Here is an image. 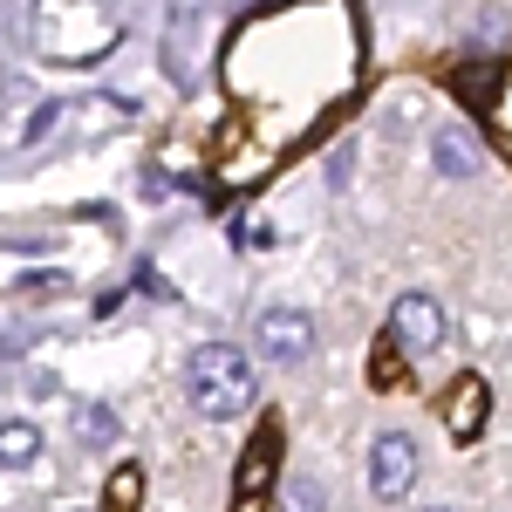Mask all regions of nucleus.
I'll return each mask as SVG.
<instances>
[{
	"mask_svg": "<svg viewBox=\"0 0 512 512\" xmlns=\"http://www.w3.org/2000/svg\"><path fill=\"white\" fill-rule=\"evenodd\" d=\"M21 294H35V301H55V294H69V280H62V274H41V280H28Z\"/></svg>",
	"mask_w": 512,
	"mask_h": 512,
	"instance_id": "f8f14e48",
	"label": "nucleus"
},
{
	"mask_svg": "<svg viewBox=\"0 0 512 512\" xmlns=\"http://www.w3.org/2000/svg\"><path fill=\"white\" fill-rule=\"evenodd\" d=\"M485 110H492V130H499V137H506V144H512V76L499 82L492 96H485Z\"/></svg>",
	"mask_w": 512,
	"mask_h": 512,
	"instance_id": "9d476101",
	"label": "nucleus"
},
{
	"mask_svg": "<svg viewBox=\"0 0 512 512\" xmlns=\"http://www.w3.org/2000/svg\"><path fill=\"white\" fill-rule=\"evenodd\" d=\"M410 478H417V444H410L403 431L376 437V458H369V485H376V499H403Z\"/></svg>",
	"mask_w": 512,
	"mask_h": 512,
	"instance_id": "7ed1b4c3",
	"label": "nucleus"
},
{
	"mask_svg": "<svg viewBox=\"0 0 512 512\" xmlns=\"http://www.w3.org/2000/svg\"><path fill=\"white\" fill-rule=\"evenodd\" d=\"M396 376H403V369H396V355H390V342H383V355H376V383H383V390H396Z\"/></svg>",
	"mask_w": 512,
	"mask_h": 512,
	"instance_id": "ddd939ff",
	"label": "nucleus"
},
{
	"mask_svg": "<svg viewBox=\"0 0 512 512\" xmlns=\"http://www.w3.org/2000/svg\"><path fill=\"white\" fill-rule=\"evenodd\" d=\"M253 335H260V349L280 355V362H301V355L315 349V321L294 315V308H267V315L253 321Z\"/></svg>",
	"mask_w": 512,
	"mask_h": 512,
	"instance_id": "20e7f679",
	"label": "nucleus"
},
{
	"mask_svg": "<svg viewBox=\"0 0 512 512\" xmlns=\"http://www.w3.org/2000/svg\"><path fill=\"white\" fill-rule=\"evenodd\" d=\"M390 342L403 355H431L444 342V308H437L431 294H403L396 315H390Z\"/></svg>",
	"mask_w": 512,
	"mask_h": 512,
	"instance_id": "f03ea898",
	"label": "nucleus"
},
{
	"mask_svg": "<svg viewBox=\"0 0 512 512\" xmlns=\"http://www.w3.org/2000/svg\"><path fill=\"white\" fill-rule=\"evenodd\" d=\"M41 458V431L35 424H0V465L7 472H28Z\"/></svg>",
	"mask_w": 512,
	"mask_h": 512,
	"instance_id": "6e6552de",
	"label": "nucleus"
},
{
	"mask_svg": "<svg viewBox=\"0 0 512 512\" xmlns=\"http://www.w3.org/2000/svg\"><path fill=\"white\" fill-rule=\"evenodd\" d=\"M287 506H301V512L321 506V485H287Z\"/></svg>",
	"mask_w": 512,
	"mask_h": 512,
	"instance_id": "4468645a",
	"label": "nucleus"
},
{
	"mask_svg": "<svg viewBox=\"0 0 512 512\" xmlns=\"http://www.w3.org/2000/svg\"><path fill=\"white\" fill-rule=\"evenodd\" d=\"M137 492H144V472H137V465H123V472L110 478V492H103V499H110V506H137Z\"/></svg>",
	"mask_w": 512,
	"mask_h": 512,
	"instance_id": "9b49d317",
	"label": "nucleus"
},
{
	"mask_svg": "<svg viewBox=\"0 0 512 512\" xmlns=\"http://www.w3.org/2000/svg\"><path fill=\"white\" fill-rule=\"evenodd\" d=\"M76 437L103 451V444H117V417H110V410H76Z\"/></svg>",
	"mask_w": 512,
	"mask_h": 512,
	"instance_id": "1a4fd4ad",
	"label": "nucleus"
},
{
	"mask_svg": "<svg viewBox=\"0 0 512 512\" xmlns=\"http://www.w3.org/2000/svg\"><path fill=\"white\" fill-rule=\"evenodd\" d=\"M485 410H492L485 383H478V376H465V383L451 390V403H444V424H451V437H458V444H472V437L485 431Z\"/></svg>",
	"mask_w": 512,
	"mask_h": 512,
	"instance_id": "423d86ee",
	"label": "nucleus"
},
{
	"mask_svg": "<svg viewBox=\"0 0 512 512\" xmlns=\"http://www.w3.org/2000/svg\"><path fill=\"white\" fill-rule=\"evenodd\" d=\"M478 164H485V151H478L472 130H444V137H437V171H444V178H472Z\"/></svg>",
	"mask_w": 512,
	"mask_h": 512,
	"instance_id": "0eeeda50",
	"label": "nucleus"
},
{
	"mask_svg": "<svg viewBox=\"0 0 512 512\" xmlns=\"http://www.w3.org/2000/svg\"><path fill=\"white\" fill-rule=\"evenodd\" d=\"M185 390L205 417H239V410H253L260 403V383H253V362L226 342H212V349L192 355V369H185Z\"/></svg>",
	"mask_w": 512,
	"mask_h": 512,
	"instance_id": "f257e3e1",
	"label": "nucleus"
},
{
	"mask_svg": "<svg viewBox=\"0 0 512 512\" xmlns=\"http://www.w3.org/2000/svg\"><path fill=\"white\" fill-rule=\"evenodd\" d=\"M274 458H280V431H274V424H260V437L246 444L239 478H233V499H239V506H260V499H267V485H274Z\"/></svg>",
	"mask_w": 512,
	"mask_h": 512,
	"instance_id": "39448f33",
	"label": "nucleus"
}]
</instances>
